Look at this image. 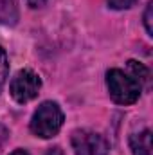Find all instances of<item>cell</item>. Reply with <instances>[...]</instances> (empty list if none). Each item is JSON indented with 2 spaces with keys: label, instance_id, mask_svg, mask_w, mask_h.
<instances>
[{
  "label": "cell",
  "instance_id": "6da1fadb",
  "mask_svg": "<svg viewBox=\"0 0 153 155\" xmlns=\"http://www.w3.org/2000/svg\"><path fill=\"white\" fill-rule=\"evenodd\" d=\"M61 126H63V112L60 105L54 101L41 103L31 117V132L41 139L54 137L61 130Z\"/></svg>",
  "mask_w": 153,
  "mask_h": 155
},
{
  "label": "cell",
  "instance_id": "7a4b0ae2",
  "mask_svg": "<svg viewBox=\"0 0 153 155\" xmlns=\"http://www.w3.org/2000/svg\"><path fill=\"white\" fill-rule=\"evenodd\" d=\"M106 87L110 97L119 105H133L141 96V85L121 69H110L106 72Z\"/></svg>",
  "mask_w": 153,
  "mask_h": 155
},
{
  "label": "cell",
  "instance_id": "3957f363",
  "mask_svg": "<svg viewBox=\"0 0 153 155\" xmlns=\"http://www.w3.org/2000/svg\"><path fill=\"white\" fill-rule=\"evenodd\" d=\"M40 88H41V79L31 69L18 71L15 74V78L11 79V85H9L11 97L16 103H29V101H33L38 96Z\"/></svg>",
  "mask_w": 153,
  "mask_h": 155
},
{
  "label": "cell",
  "instance_id": "277c9868",
  "mask_svg": "<svg viewBox=\"0 0 153 155\" xmlns=\"http://www.w3.org/2000/svg\"><path fill=\"white\" fill-rule=\"evenodd\" d=\"M72 150L76 155H108V141L92 130H76L72 134Z\"/></svg>",
  "mask_w": 153,
  "mask_h": 155
},
{
  "label": "cell",
  "instance_id": "5b68a950",
  "mask_svg": "<svg viewBox=\"0 0 153 155\" xmlns=\"http://www.w3.org/2000/svg\"><path fill=\"white\" fill-rule=\"evenodd\" d=\"M130 148L133 155H153L151 150V132L142 130L130 137Z\"/></svg>",
  "mask_w": 153,
  "mask_h": 155
},
{
  "label": "cell",
  "instance_id": "8992f818",
  "mask_svg": "<svg viewBox=\"0 0 153 155\" xmlns=\"http://www.w3.org/2000/svg\"><path fill=\"white\" fill-rule=\"evenodd\" d=\"M18 20V2L16 0H0V24L15 25Z\"/></svg>",
  "mask_w": 153,
  "mask_h": 155
},
{
  "label": "cell",
  "instance_id": "52a82bcc",
  "mask_svg": "<svg viewBox=\"0 0 153 155\" xmlns=\"http://www.w3.org/2000/svg\"><path fill=\"white\" fill-rule=\"evenodd\" d=\"M128 69H130V72H132L130 76L141 85V88H142V85H148V83H150V71H148L141 61L130 60V61H128Z\"/></svg>",
  "mask_w": 153,
  "mask_h": 155
},
{
  "label": "cell",
  "instance_id": "ba28073f",
  "mask_svg": "<svg viewBox=\"0 0 153 155\" xmlns=\"http://www.w3.org/2000/svg\"><path fill=\"white\" fill-rule=\"evenodd\" d=\"M7 74H9V61H7V54L5 51L0 47V92L5 85V79H7Z\"/></svg>",
  "mask_w": 153,
  "mask_h": 155
},
{
  "label": "cell",
  "instance_id": "9c48e42d",
  "mask_svg": "<svg viewBox=\"0 0 153 155\" xmlns=\"http://www.w3.org/2000/svg\"><path fill=\"white\" fill-rule=\"evenodd\" d=\"M144 27L148 31V35L153 36V2H148L146 11H144Z\"/></svg>",
  "mask_w": 153,
  "mask_h": 155
},
{
  "label": "cell",
  "instance_id": "30bf717a",
  "mask_svg": "<svg viewBox=\"0 0 153 155\" xmlns=\"http://www.w3.org/2000/svg\"><path fill=\"white\" fill-rule=\"evenodd\" d=\"M108 2V7L117 9V11H122V9H130L137 4V0H106Z\"/></svg>",
  "mask_w": 153,
  "mask_h": 155
},
{
  "label": "cell",
  "instance_id": "8fae6325",
  "mask_svg": "<svg viewBox=\"0 0 153 155\" xmlns=\"http://www.w3.org/2000/svg\"><path fill=\"white\" fill-rule=\"evenodd\" d=\"M45 2H47V0H25V4H27L29 7H33V9H40V7H43Z\"/></svg>",
  "mask_w": 153,
  "mask_h": 155
},
{
  "label": "cell",
  "instance_id": "7c38bea8",
  "mask_svg": "<svg viewBox=\"0 0 153 155\" xmlns=\"http://www.w3.org/2000/svg\"><path fill=\"white\" fill-rule=\"evenodd\" d=\"M7 137H9V130H7L5 126H2V124H0V146L7 141Z\"/></svg>",
  "mask_w": 153,
  "mask_h": 155
},
{
  "label": "cell",
  "instance_id": "4fadbf2b",
  "mask_svg": "<svg viewBox=\"0 0 153 155\" xmlns=\"http://www.w3.org/2000/svg\"><path fill=\"white\" fill-rule=\"evenodd\" d=\"M9 155H29V153H27L25 150H15L13 153H9Z\"/></svg>",
  "mask_w": 153,
  "mask_h": 155
}]
</instances>
